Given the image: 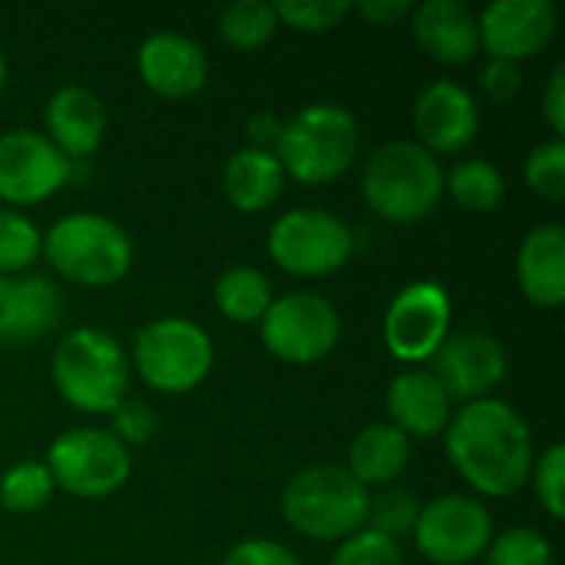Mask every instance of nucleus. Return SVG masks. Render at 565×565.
Returning <instances> with one entry per match:
<instances>
[{"label":"nucleus","instance_id":"1","mask_svg":"<svg viewBox=\"0 0 565 565\" xmlns=\"http://www.w3.org/2000/svg\"><path fill=\"white\" fill-rule=\"evenodd\" d=\"M447 457L454 470L483 497H513L530 483L536 454L533 434L520 411L503 401L483 397L450 414Z\"/></svg>","mask_w":565,"mask_h":565},{"label":"nucleus","instance_id":"2","mask_svg":"<svg viewBox=\"0 0 565 565\" xmlns=\"http://www.w3.org/2000/svg\"><path fill=\"white\" fill-rule=\"evenodd\" d=\"M361 149L358 119L338 103H315L281 122L275 159L281 172L301 185H324L341 179Z\"/></svg>","mask_w":565,"mask_h":565},{"label":"nucleus","instance_id":"3","mask_svg":"<svg viewBox=\"0 0 565 565\" xmlns=\"http://www.w3.org/2000/svg\"><path fill=\"white\" fill-rule=\"evenodd\" d=\"M50 374L60 397L83 414H113L129 391V361L116 338L99 328L66 331Z\"/></svg>","mask_w":565,"mask_h":565},{"label":"nucleus","instance_id":"4","mask_svg":"<svg viewBox=\"0 0 565 565\" xmlns=\"http://www.w3.org/2000/svg\"><path fill=\"white\" fill-rule=\"evenodd\" d=\"M364 202L387 222L411 225L427 218L444 195V169L420 142H387L364 166Z\"/></svg>","mask_w":565,"mask_h":565},{"label":"nucleus","instance_id":"5","mask_svg":"<svg viewBox=\"0 0 565 565\" xmlns=\"http://www.w3.org/2000/svg\"><path fill=\"white\" fill-rule=\"evenodd\" d=\"M371 493L344 467H308L281 493V513L291 530L318 543H344L367 526Z\"/></svg>","mask_w":565,"mask_h":565},{"label":"nucleus","instance_id":"6","mask_svg":"<svg viewBox=\"0 0 565 565\" xmlns=\"http://www.w3.org/2000/svg\"><path fill=\"white\" fill-rule=\"evenodd\" d=\"M40 252L53 271L83 288H109L132 268V242L126 228L96 212H73L60 218L43 235Z\"/></svg>","mask_w":565,"mask_h":565},{"label":"nucleus","instance_id":"7","mask_svg":"<svg viewBox=\"0 0 565 565\" xmlns=\"http://www.w3.org/2000/svg\"><path fill=\"white\" fill-rule=\"evenodd\" d=\"M132 361L139 377L159 394H185L199 387L212 364V338L189 318H156L136 331Z\"/></svg>","mask_w":565,"mask_h":565},{"label":"nucleus","instance_id":"8","mask_svg":"<svg viewBox=\"0 0 565 565\" xmlns=\"http://www.w3.org/2000/svg\"><path fill=\"white\" fill-rule=\"evenodd\" d=\"M46 470L56 487L83 500H103L126 487L132 473L129 450L99 427L66 430L50 444Z\"/></svg>","mask_w":565,"mask_h":565},{"label":"nucleus","instance_id":"9","mask_svg":"<svg viewBox=\"0 0 565 565\" xmlns=\"http://www.w3.org/2000/svg\"><path fill=\"white\" fill-rule=\"evenodd\" d=\"M354 252L351 228L324 209H291L268 232V255L298 278H324L348 265Z\"/></svg>","mask_w":565,"mask_h":565},{"label":"nucleus","instance_id":"10","mask_svg":"<svg viewBox=\"0 0 565 565\" xmlns=\"http://www.w3.org/2000/svg\"><path fill=\"white\" fill-rule=\"evenodd\" d=\"M258 324L265 348L285 364H318L341 341L338 308L315 291H291L275 298Z\"/></svg>","mask_w":565,"mask_h":565},{"label":"nucleus","instance_id":"11","mask_svg":"<svg viewBox=\"0 0 565 565\" xmlns=\"http://www.w3.org/2000/svg\"><path fill=\"white\" fill-rule=\"evenodd\" d=\"M493 540V516L480 500L447 493L420 507L414 543L434 565H467L480 559Z\"/></svg>","mask_w":565,"mask_h":565},{"label":"nucleus","instance_id":"12","mask_svg":"<svg viewBox=\"0 0 565 565\" xmlns=\"http://www.w3.org/2000/svg\"><path fill=\"white\" fill-rule=\"evenodd\" d=\"M450 334V295L437 281H414L384 315V344L404 364L430 361Z\"/></svg>","mask_w":565,"mask_h":565},{"label":"nucleus","instance_id":"13","mask_svg":"<svg viewBox=\"0 0 565 565\" xmlns=\"http://www.w3.org/2000/svg\"><path fill=\"white\" fill-rule=\"evenodd\" d=\"M70 179V159L40 132L13 129L0 136V199L10 205H36L60 192Z\"/></svg>","mask_w":565,"mask_h":565},{"label":"nucleus","instance_id":"14","mask_svg":"<svg viewBox=\"0 0 565 565\" xmlns=\"http://www.w3.org/2000/svg\"><path fill=\"white\" fill-rule=\"evenodd\" d=\"M434 377L450 401H483L507 377V351L487 331H457L447 334L440 351L430 358Z\"/></svg>","mask_w":565,"mask_h":565},{"label":"nucleus","instance_id":"15","mask_svg":"<svg viewBox=\"0 0 565 565\" xmlns=\"http://www.w3.org/2000/svg\"><path fill=\"white\" fill-rule=\"evenodd\" d=\"M480 46L490 60H530L543 53L559 26V13L550 0H497L480 17Z\"/></svg>","mask_w":565,"mask_h":565},{"label":"nucleus","instance_id":"16","mask_svg":"<svg viewBox=\"0 0 565 565\" xmlns=\"http://www.w3.org/2000/svg\"><path fill=\"white\" fill-rule=\"evenodd\" d=\"M414 129L430 156H457L477 139V99L460 83L437 79L414 103Z\"/></svg>","mask_w":565,"mask_h":565},{"label":"nucleus","instance_id":"17","mask_svg":"<svg viewBox=\"0 0 565 565\" xmlns=\"http://www.w3.org/2000/svg\"><path fill=\"white\" fill-rule=\"evenodd\" d=\"M63 295L43 275H0V341L33 344L60 328Z\"/></svg>","mask_w":565,"mask_h":565},{"label":"nucleus","instance_id":"18","mask_svg":"<svg viewBox=\"0 0 565 565\" xmlns=\"http://www.w3.org/2000/svg\"><path fill=\"white\" fill-rule=\"evenodd\" d=\"M142 83L166 99H189L209 79V60L202 46L182 33H152L136 56Z\"/></svg>","mask_w":565,"mask_h":565},{"label":"nucleus","instance_id":"19","mask_svg":"<svg viewBox=\"0 0 565 565\" xmlns=\"http://www.w3.org/2000/svg\"><path fill=\"white\" fill-rule=\"evenodd\" d=\"M411 17L414 40L420 43V50L444 66H463L483 50L473 10L457 0H427L411 10Z\"/></svg>","mask_w":565,"mask_h":565},{"label":"nucleus","instance_id":"20","mask_svg":"<svg viewBox=\"0 0 565 565\" xmlns=\"http://www.w3.org/2000/svg\"><path fill=\"white\" fill-rule=\"evenodd\" d=\"M46 139L66 156H93L106 136V106L86 86H63L46 103Z\"/></svg>","mask_w":565,"mask_h":565},{"label":"nucleus","instance_id":"21","mask_svg":"<svg viewBox=\"0 0 565 565\" xmlns=\"http://www.w3.org/2000/svg\"><path fill=\"white\" fill-rule=\"evenodd\" d=\"M387 414L404 437H437L450 424V397L430 371H404L387 387Z\"/></svg>","mask_w":565,"mask_h":565},{"label":"nucleus","instance_id":"22","mask_svg":"<svg viewBox=\"0 0 565 565\" xmlns=\"http://www.w3.org/2000/svg\"><path fill=\"white\" fill-rule=\"evenodd\" d=\"M520 291L536 308H559L565 301V228L550 222L536 225L516 255Z\"/></svg>","mask_w":565,"mask_h":565},{"label":"nucleus","instance_id":"23","mask_svg":"<svg viewBox=\"0 0 565 565\" xmlns=\"http://www.w3.org/2000/svg\"><path fill=\"white\" fill-rule=\"evenodd\" d=\"M281 185H285V172L275 159V152H265V149H238L228 162H225V172H222V189H225V199L238 209V212H265L278 202L281 195Z\"/></svg>","mask_w":565,"mask_h":565},{"label":"nucleus","instance_id":"24","mask_svg":"<svg viewBox=\"0 0 565 565\" xmlns=\"http://www.w3.org/2000/svg\"><path fill=\"white\" fill-rule=\"evenodd\" d=\"M411 463V440L391 424H367L348 450V473L361 487L394 483Z\"/></svg>","mask_w":565,"mask_h":565},{"label":"nucleus","instance_id":"25","mask_svg":"<svg viewBox=\"0 0 565 565\" xmlns=\"http://www.w3.org/2000/svg\"><path fill=\"white\" fill-rule=\"evenodd\" d=\"M271 301H275L271 281L258 268L235 265V268H228L215 281V305L235 324H255V321H262L265 311L271 308Z\"/></svg>","mask_w":565,"mask_h":565},{"label":"nucleus","instance_id":"26","mask_svg":"<svg viewBox=\"0 0 565 565\" xmlns=\"http://www.w3.org/2000/svg\"><path fill=\"white\" fill-rule=\"evenodd\" d=\"M444 192L467 212H493L507 195V179L487 159H463L444 175Z\"/></svg>","mask_w":565,"mask_h":565},{"label":"nucleus","instance_id":"27","mask_svg":"<svg viewBox=\"0 0 565 565\" xmlns=\"http://www.w3.org/2000/svg\"><path fill=\"white\" fill-rule=\"evenodd\" d=\"M278 30L275 7L265 0H235L218 13V36L232 50H258L265 46Z\"/></svg>","mask_w":565,"mask_h":565},{"label":"nucleus","instance_id":"28","mask_svg":"<svg viewBox=\"0 0 565 565\" xmlns=\"http://www.w3.org/2000/svg\"><path fill=\"white\" fill-rule=\"evenodd\" d=\"M56 483L46 470V463L23 460L3 470L0 477V503L10 513H36L50 503Z\"/></svg>","mask_w":565,"mask_h":565},{"label":"nucleus","instance_id":"29","mask_svg":"<svg viewBox=\"0 0 565 565\" xmlns=\"http://www.w3.org/2000/svg\"><path fill=\"white\" fill-rule=\"evenodd\" d=\"M417 516H420L417 497L407 493V490H397V487L381 490L367 503V530L391 540V543H397V546H401L404 536H414Z\"/></svg>","mask_w":565,"mask_h":565},{"label":"nucleus","instance_id":"30","mask_svg":"<svg viewBox=\"0 0 565 565\" xmlns=\"http://www.w3.org/2000/svg\"><path fill=\"white\" fill-rule=\"evenodd\" d=\"M43 248L36 225L10 209H0V275H23Z\"/></svg>","mask_w":565,"mask_h":565},{"label":"nucleus","instance_id":"31","mask_svg":"<svg viewBox=\"0 0 565 565\" xmlns=\"http://www.w3.org/2000/svg\"><path fill=\"white\" fill-rule=\"evenodd\" d=\"M487 565H553V546L543 533L530 526H513L490 540Z\"/></svg>","mask_w":565,"mask_h":565},{"label":"nucleus","instance_id":"32","mask_svg":"<svg viewBox=\"0 0 565 565\" xmlns=\"http://www.w3.org/2000/svg\"><path fill=\"white\" fill-rule=\"evenodd\" d=\"M271 7H275L278 23L295 26L301 33L334 30L354 10V3H348V0H278Z\"/></svg>","mask_w":565,"mask_h":565},{"label":"nucleus","instance_id":"33","mask_svg":"<svg viewBox=\"0 0 565 565\" xmlns=\"http://www.w3.org/2000/svg\"><path fill=\"white\" fill-rule=\"evenodd\" d=\"M526 185L533 195L546 199V202H559L565 199V146L563 139L543 142L530 152L526 159Z\"/></svg>","mask_w":565,"mask_h":565},{"label":"nucleus","instance_id":"34","mask_svg":"<svg viewBox=\"0 0 565 565\" xmlns=\"http://www.w3.org/2000/svg\"><path fill=\"white\" fill-rule=\"evenodd\" d=\"M533 487H536V497L543 503V510L553 516V520H563L565 516V447L563 444H553L546 447V454L540 457V463H533V473H530Z\"/></svg>","mask_w":565,"mask_h":565},{"label":"nucleus","instance_id":"35","mask_svg":"<svg viewBox=\"0 0 565 565\" xmlns=\"http://www.w3.org/2000/svg\"><path fill=\"white\" fill-rule=\"evenodd\" d=\"M331 565H404V553L397 543H391L371 530H361L338 546V553L331 556Z\"/></svg>","mask_w":565,"mask_h":565},{"label":"nucleus","instance_id":"36","mask_svg":"<svg viewBox=\"0 0 565 565\" xmlns=\"http://www.w3.org/2000/svg\"><path fill=\"white\" fill-rule=\"evenodd\" d=\"M113 437L126 447V444H149L152 434H156V414L146 401H136V397H126L113 414Z\"/></svg>","mask_w":565,"mask_h":565},{"label":"nucleus","instance_id":"37","mask_svg":"<svg viewBox=\"0 0 565 565\" xmlns=\"http://www.w3.org/2000/svg\"><path fill=\"white\" fill-rule=\"evenodd\" d=\"M480 89L487 93V99H493L497 106L510 103L520 89H523V70L520 63L510 60H487L483 73H480Z\"/></svg>","mask_w":565,"mask_h":565},{"label":"nucleus","instance_id":"38","mask_svg":"<svg viewBox=\"0 0 565 565\" xmlns=\"http://www.w3.org/2000/svg\"><path fill=\"white\" fill-rule=\"evenodd\" d=\"M222 565H301L298 556L275 540H245L228 550Z\"/></svg>","mask_w":565,"mask_h":565},{"label":"nucleus","instance_id":"39","mask_svg":"<svg viewBox=\"0 0 565 565\" xmlns=\"http://www.w3.org/2000/svg\"><path fill=\"white\" fill-rule=\"evenodd\" d=\"M543 116H546L550 129L556 132V139H563L565 136V63H559V66L550 73L546 99H543Z\"/></svg>","mask_w":565,"mask_h":565},{"label":"nucleus","instance_id":"40","mask_svg":"<svg viewBox=\"0 0 565 565\" xmlns=\"http://www.w3.org/2000/svg\"><path fill=\"white\" fill-rule=\"evenodd\" d=\"M354 10L364 13L371 23L394 26L397 20H404L414 10V3L411 0H361V3H354Z\"/></svg>","mask_w":565,"mask_h":565},{"label":"nucleus","instance_id":"41","mask_svg":"<svg viewBox=\"0 0 565 565\" xmlns=\"http://www.w3.org/2000/svg\"><path fill=\"white\" fill-rule=\"evenodd\" d=\"M281 136V119L275 113H255L248 119V139H252V149H265V152H275V142Z\"/></svg>","mask_w":565,"mask_h":565},{"label":"nucleus","instance_id":"42","mask_svg":"<svg viewBox=\"0 0 565 565\" xmlns=\"http://www.w3.org/2000/svg\"><path fill=\"white\" fill-rule=\"evenodd\" d=\"M3 86H7V56L0 50V93H3Z\"/></svg>","mask_w":565,"mask_h":565}]
</instances>
